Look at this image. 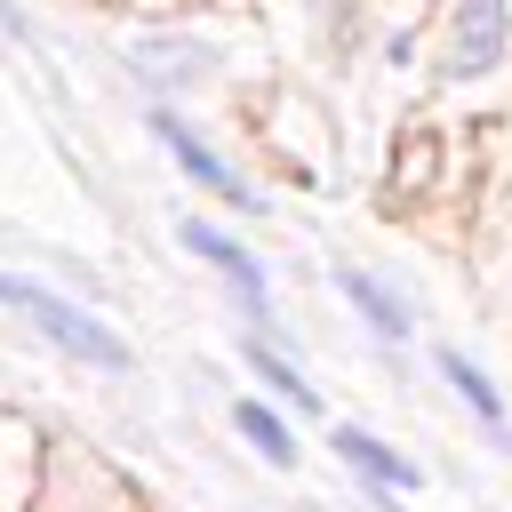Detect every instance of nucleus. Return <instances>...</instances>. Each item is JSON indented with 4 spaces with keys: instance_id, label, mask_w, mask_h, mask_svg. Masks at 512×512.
I'll return each instance as SVG.
<instances>
[{
    "instance_id": "nucleus-5",
    "label": "nucleus",
    "mask_w": 512,
    "mask_h": 512,
    "mask_svg": "<svg viewBox=\"0 0 512 512\" xmlns=\"http://www.w3.org/2000/svg\"><path fill=\"white\" fill-rule=\"evenodd\" d=\"M336 456H344V464H352V472H360L368 488H416V464H408V456H392L384 440H368V432H352V424L336 432Z\"/></svg>"
},
{
    "instance_id": "nucleus-1",
    "label": "nucleus",
    "mask_w": 512,
    "mask_h": 512,
    "mask_svg": "<svg viewBox=\"0 0 512 512\" xmlns=\"http://www.w3.org/2000/svg\"><path fill=\"white\" fill-rule=\"evenodd\" d=\"M0 304L8 312H24L48 344H64L72 360H88V368H128V344L96 320V312H80V304H64L56 288H40V280H16V272H0Z\"/></svg>"
},
{
    "instance_id": "nucleus-6",
    "label": "nucleus",
    "mask_w": 512,
    "mask_h": 512,
    "mask_svg": "<svg viewBox=\"0 0 512 512\" xmlns=\"http://www.w3.org/2000/svg\"><path fill=\"white\" fill-rule=\"evenodd\" d=\"M136 56H144L136 72H144L152 88H184V80H200V72H208V48H192V40H144Z\"/></svg>"
},
{
    "instance_id": "nucleus-10",
    "label": "nucleus",
    "mask_w": 512,
    "mask_h": 512,
    "mask_svg": "<svg viewBox=\"0 0 512 512\" xmlns=\"http://www.w3.org/2000/svg\"><path fill=\"white\" fill-rule=\"evenodd\" d=\"M248 368H256V376H264L280 400H296V408H312V400H320V392H312V384H304V376H296V368H288V360H280V352H272L256 328H248Z\"/></svg>"
},
{
    "instance_id": "nucleus-4",
    "label": "nucleus",
    "mask_w": 512,
    "mask_h": 512,
    "mask_svg": "<svg viewBox=\"0 0 512 512\" xmlns=\"http://www.w3.org/2000/svg\"><path fill=\"white\" fill-rule=\"evenodd\" d=\"M152 136L168 144V160H176L184 176H200V184H208V192H224L232 208H256V192H240V176H232V168H224V160H216V152H208V144H200L176 112H152Z\"/></svg>"
},
{
    "instance_id": "nucleus-9",
    "label": "nucleus",
    "mask_w": 512,
    "mask_h": 512,
    "mask_svg": "<svg viewBox=\"0 0 512 512\" xmlns=\"http://www.w3.org/2000/svg\"><path fill=\"white\" fill-rule=\"evenodd\" d=\"M232 424L256 440V456H264V464H296V440H288V424H280L264 400H240V408H232Z\"/></svg>"
},
{
    "instance_id": "nucleus-7",
    "label": "nucleus",
    "mask_w": 512,
    "mask_h": 512,
    "mask_svg": "<svg viewBox=\"0 0 512 512\" xmlns=\"http://www.w3.org/2000/svg\"><path fill=\"white\" fill-rule=\"evenodd\" d=\"M336 288H344V296H352V304H360V312H368V328H376V336H392V344H400V336H408V304H400V296H392V288H376V280H368V272H344V280H336Z\"/></svg>"
},
{
    "instance_id": "nucleus-3",
    "label": "nucleus",
    "mask_w": 512,
    "mask_h": 512,
    "mask_svg": "<svg viewBox=\"0 0 512 512\" xmlns=\"http://www.w3.org/2000/svg\"><path fill=\"white\" fill-rule=\"evenodd\" d=\"M504 48H512V0H464L448 24V72L480 80L488 64H504Z\"/></svg>"
},
{
    "instance_id": "nucleus-2",
    "label": "nucleus",
    "mask_w": 512,
    "mask_h": 512,
    "mask_svg": "<svg viewBox=\"0 0 512 512\" xmlns=\"http://www.w3.org/2000/svg\"><path fill=\"white\" fill-rule=\"evenodd\" d=\"M176 240H184V248H192V256H200V264H208V272L232 288V304H240L248 320H264V304H272V288H264V264H256V256H248L232 232H216V224L184 216V224H176Z\"/></svg>"
},
{
    "instance_id": "nucleus-8",
    "label": "nucleus",
    "mask_w": 512,
    "mask_h": 512,
    "mask_svg": "<svg viewBox=\"0 0 512 512\" xmlns=\"http://www.w3.org/2000/svg\"><path fill=\"white\" fill-rule=\"evenodd\" d=\"M440 376L456 384V400H464V408H472V416H480L488 432H504V400H496V384H488V376H480V368H472L464 352H440Z\"/></svg>"
}]
</instances>
